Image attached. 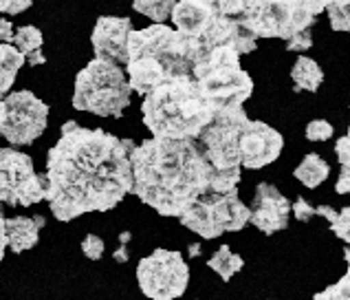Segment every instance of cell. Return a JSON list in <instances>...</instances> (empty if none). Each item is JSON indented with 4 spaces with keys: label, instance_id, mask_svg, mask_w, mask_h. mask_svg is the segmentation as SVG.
I'll use <instances>...</instances> for the list:
<instances>
[{
    "label": "cell",
    "instance_id": "cell-20",
    "mask_svg": "<svg viewBox=\"0 0 350 300\" xmlns=\"http://www.w3.org/2000/svg\"><path fill=\"white\" fill-rule=\"evenodd\" d=\"M207 267H212L214 272L223 278V281H229V278H232L234 274H238L240 269L245 267V261H243V256L234 254L229 245H223V247L216 249L212 258H209Z\"/></svg>",
    "mask_w": 350,
    "mask_h": 300
},
{
    "label": "cell",
    "instance_id": "cell-15",
    "mask_svg": "<svg viewBox=\"0 0 350 300\" xmlns=\"http://www.w3.org/2000/svg\"><path fill=\"white\" fill-rule=\"evenodd\" d=\"M216 16L218 14H214L201 0H176L172 14H170L178 34L196 40H201L205 36V32Z\"/></svg>",
    "mask_w": 350,
    "mask_h": 300
},
{
    "label": "cell",
    "instance_id": "cell-17",
    "mask_svg": "<svg viewBox=\"0 0 350 300\" xmlns=\"http://www.w3.org/2000/svg\"><path fill=\"white\" fill-rule=\"evenodd\" d=\"M291 77L295 82V91H308V93H315L324 82L322 68H319L315 60L306 55H299L295 60V64L291 68Z\"/></svg>",
    "mask_w": 350,
    "mask_h": 300
},
{
    "label": "cell",
    "instance_id": "cell-25",
    "mask_svg": "<svg viewBox=\"0 0 350 300\" xmlns=\"http://www.w3.org/2000/svg\"><path fill=\"white\" fill-rule=\"evenodd\" d=\"M203 5H207L214 14L238 20V16L243 14L247 0H201Z\"/></svg>",
    "mask_w": 350,
    "mask_h": 300
},
{
    "label": "cell",
    "instance_id": "cell-39",
    "mask_svg": "<svg viewBox=\"0 0 350 300\" xmlns=\"http://www.w3.org/2000/svg\"><path fill=\"white\" fill-rule=\"evenodd\" d=\"M201 249H203V247L198 245V243H192V245L187 247V254L192 256V258H194V256H201Z\"/></svg>",
    "mask_w": 350,
    "mask_h": 300
},
{
    "label": "cell",
    "instance_id": "cell-2",
    "mask_svg": "<svg viewBox=\"0 0 350 300\" xmlns=\"http://www.w3.org/2000/svg\"><path fill=\"white\" fill-rule=\"evenodd\" d=\"M130 192L163 216H178L214 188H236L240 168L216 170L196 139L152 137L130 150Z\"/></svg>",
    "mask_w": 350,
    "mask_h": 300
},
{
    "label": "cell",
    "instance_id": "cell-4",
    "mask_svg": "<svg viewBox=\"0 0 350 300\" xmlns=\"http://www.w3.org/2000/svg\"><path fill=\"white\" fill-rule=\"evenodd\" d=\"M201 51V40L178 34L163 23L137 32L133 29L128 36L126 60L130 91L146 95L165 79L192 75L194 58Z\"/></svg>",
    "mask_w": 350,
    "mask_h": 300
},
{
    "label": "cell",
    "instance_id": "cell-12",
    "mask_svg": "<svg viewBox=\"0 0 350 300\" xmlns=\"http://www.w3.org/2000/svg\"><path fill=\"white\" fill-rule=\"evenodd\" d=\"M5 122L0 126L3 135L14 146H29L44 133L49 122V106L31 91H16L5 97Z\"/></svg>",
    "mask_w": 350,
    "mask_h": 300
},
{
    "label": "cell",
    "instance_id": "cell-14",
    "mask_svg": "<svg viewBox=\"0 0 350 300\" xmlns=\"http://www.w3.org/2000/svg\"><path fill=\"white\" fill-rule=\"evenodd\" d=\"M130 32H133V23L128 18H115V16L99 18L91 38L97 58L111 60V62L117 64H126Z\"/></svg>",
    "mask_w": 350,
    "mask_h": 300
},
{
    "label": "cell",
    "instance_id": "cell-26",
    "mask_svg": "<svg viewBox=\"0 0 350 300\" xmlns=\"http://www.w3.org/2000/svg\"><path fill=\"white\" fill-rule=\"evenodd\" d=\"M313 300H350V274L346 272L342 276V281L326 287L324 292L315 294Z\"/></svg>",
    "mask_w": 350,
    "mask_h": 300
},
{
    "label": "cell",
    "instance_id": "cell-11",
    "mask_svg": "<svg viewBox=\"0 0 350 300\" xmlns=\"http://www.w3.org/2000/svg\"><path fill=\"white\" fill-rule=\"evenodd\" d=\"M44 199V179L36 173L31 157L16 148H0V203L36 205Z\"/></svg>",
    "mask_w": 350,
    "mask_h": 300
},
{
    "label": "cell",
    "instance_id": "cell-36",
    "mask_svg": "<svg viewBox=\"0 0 350 300\" xmlns=\"http://www.w3.org/2000/svg\"><path fill=\"white\" fill-rule=\"evenodd\" d=\"M12 40H14V25L9 20L0 18V42L12 45Z\"/></svg>",
    "mask_w": 350,
    "mask_h": 300
},
{
    "label": "cell",
    "instance_id": "cell-37",
    "mask_svg": "<svg viewBox=\"0 0 350 300\" xmlns=\"http://www.w3.org/2000/svg\"><path fill=\"white\" fill-rule=\"evenodd\" d=\"M25 62H27V64H31V66L44 64V62H46V58H44V53H42V49H36V51L27 53V55H25Z\"/></svg>",
    "mask_w": 350,
    "mask_h": 300
},
{
    "label": "cell",
    "instance_id": "cell-6",
    "mask_svg": "<svg viewBox=\"0 0 350 300\" xmlns=\"http://www.w3.org/2000/svg\"><path fill=\"white\" fill-rule=\"evenodd\" d=\"M192 77L216 111L243 106L254 93L252 75L243 71L240 55L229 45L203 47V51L194 58Z\"/></svg>",
    "mask_w": 350,
    "mask_h": 300
},
{
    "label": "cell",
    "instance_id": "cell-21",
    "mask_svg": "<svg viewBox=\"0 0 350 300\" xmlns=\"http://www.w3.org/2000/svg\"><path fill=\"white\" fill-rule=\"evenodd\" d=\"M315 214L324 216L328 223H331V229L335 232V236H339L342 241H350V208H344L342 214L335 212L331 205H319L315 208Z\"/></svg>",
    "mask_w": 350,
    "mask_h": 300
},
{
    "label": "cell",
    "instance_id": "cell-22",
    "mask_svg": "<svg viewBox=\"0 0 350 300\" xmlns=\"http://www.w3.org/2000/svg\"><path fill=\"white\" fill-rule=\"evenodd\" d=\"M176 5V0H133V7L139 14L148 16L154 23H163L170 18L172 9Z\"/></svg>",
    "mask_w": 350,
    "mask_h": 300
},
{
    "label": "cell",
    "instance_id": "cell-40",
    "mask_svg": "<svg viewBox=\"0 0 350 300\" xmlns=\"http://www.w3.org/2000/svg\"><path fill=\"white\" fill-rule=\"evenodd\" d=\"M5 113H7V108H5V99L0 97V126H3V122H5Z\"/></svg>",
    "mask_w": 350,
    "mask_h": 300
},
{
    "label": "cell",
    "instance_id": "cell-33",
    "mask_svg": "<svg viewBox=\"0 0 350 300\" xmlns=\"http://www.w3.org/2000/svg\"><path fill=\"white\" fill-rule=\"evenodd\" d=\"M335 155H337L339 164H342V166H350V139H348V135H344L342 139H337Z\"/></svg>",
    "mask_w": 350,
    "mask_h": 300
},
{
    "label": "cell",
    "instance_id": "cell-24",
    "mask_svg": "<svg viewBox=\"0 0 350 300\" xmlns=\"http://www.w3.org/2000/svg\"><path fill=\"white\" fill-rule=\"evenodd\" d=\"M331 27L335 32H348L350 29V0H331L326 7Z\"/></svg>",
    "mask_w": 350,
    "mask_h": 300
},
{
    "label": "cell",
    "instance_id": "cell-35",
    "mask_svg": "<svg viewBox=\"0 0 350 300\" xmlns=\"http://www.w3.org/2000/svg\"><path fill=\"white\" fill-rule=\"evenodd\" d=\"M350 166H342V175H339L337 184H335V192L337 195H348L350 190Z\"/></svg>",
    "mask_w": 350,
    "mask_h": 300
},
{
    "label": "cell",
    "instance_id": "cell-18",
    "mask_svg": "<svg viewBox=\"0 0 350 300\" xmlns=\"http://www.w3.org/2000/svg\"><path fill=\"white\" fill-rule=\"evenodd\" d=\"M25 64V55L18 51L16 47L0 42V97L14 86L18 71Z\"/></svg>",
    "mask_w": 350,
    "mask_h": 300
},
{
    "label": "cell",
    "instance_id": "cell-31",
    "mask_svg": "<svg viewBox=\"0 0 350 300\" xmlns=\"http://www.w3.org/2000/svg\"><path fill=\"white\" fill-rule=\"evenodd\" d=\"M31 7V0H0V12L9 16H18Z\"/></svg>",
    "mask_w": 350,
    "mask_h": 300
},
{
    "label": "cell",
    "instance_id": "cell-38",
    "mask_svg": "<svg viewBox=\"0 0 350 300\" xmlns=\"http://www.w3.org/2000/svg\"><path fill=\"white\" fill-rule=\"evenodd\" d=\"M5 247H7V234H5V216H3V210H0V261L5 256Z\"/></svg>",
    "mask_w": 350,
    "mask_h": 300
},
{
    "label": "cell",
    "instance_id": "cell-34",
    "mask_svg": "<svg viewBox=\"0 0 350 300\" xmlns=\"http://www.w3.org/2000/svg\"><path fill=\"white\" fill-rule=\"evenodd\" d=\"M130 232H122V236H119V247H117V252L113 254V258L117 263H128V258H130V252L126 249V243L130 241Z\"/></svg>",
    "mask_w": 350,
    "mask_h": 300
},
{
    "label": "cell",
    "instance_id": "cell-32",
    "mask_svg": "<svg viewBox=\"0 0 350 300\" xmlns=\"http://www.w3.org/2000/svg\"><path fill=\"white\" fill-rule=\"evenodd\" d=\"M291 212L295 214L297 221H311L315 216V208L308 201H304V199H297V201L291 205Z\"/></svg>",
    "mask_w": 350,
    "mask_h": 300
},
{
    "label": "cell",
    "instance_id": "cell-9",
    "mask_svg": "<svg viewBox=\"0 0 350 300\" xmlns=\"http://www.w3.org/2000/svg\"><path fill=\"white\" fill-rule=\"evenodd\" d=\"M249 34L258 38H282L306 32L315 23L293 0H247L243 14L236 20Z\"/></svg>",
    "mask_w": 350,
    "mask_h": 300
},
{
    "label": "cell",
    "instance_id": "cell-28",
    "mask_svg": "<svg viewBox=\"0 0 350 300\" xmlns=\"http://www.w3.org/2000/svg\"><path fill=\"white\" fill-rule=\"evenodd\" d=\"M104 241L99 238L97 234H86L84 236V241H82V252L86 258H91V261H99V258L104 256Z\"/></svg>",
    "mask_w": 350,
    "mask_h": 300
},
{
    "label": "cell",
    "instance_id": "cell-5",
    "mask_svg": "<svg viewBox=\"0 0 350 300\" xmlns=\"http://www.w3.org/2000/svg\"><path fill=\"white\" fill-rule=\"evenodd\" d=\"M216 113L192 75L165 79L144 95L142 104L148 131L163 139H196Z\"/></svg>",
    "mask_w": 350,
    "mask_h": 300
},
{
    "label": "cell",
    "instance_id": "cell-1",
    "mask_svg": "<svg viewBox=\"0 0 350 300\" xmlns=\"http://www.w3.org/2000/svg\"><path fill=\"white\" fill-rule=\"evenodd\" d=\"M130 139L77 122L62 126L59 142L49 150L44 199L57 221H73L86 212H108L130 192Z\"/></svg>",
    "mask_w": 350,
    "mask_h": 300
},
{
    "label": "cell",
    "instance_id": "cell-23",
    "mask_svg": "<svg viewBox=\"0 0 350 300\" xmlns=\"http://www.w3.org/2000/svg\"><path fill=\"white\" fill-rule=\"evenodd\" d=\"M12 45H14L23 55H27V53L36 51V49H42V34H40V29L33 27V25L20 27L18 32L14 34Z\"/></svg>",
    "mask_w": 350,
    "mask_h": 300
},
{
    "label": "cell",
    "instance_id": "cell-16",
    "mask_svg": "<svg viewBox=\"0 0 350 300\" xmlns=\"http://www.w3.org/2000/svg\"><path fill=\"white\" fill-rule=\"evenodd\" d=\"M44 227V216H12L5 218V234H7V247L16 254H23L31 249L38 238L40 229Z\"/></svg>",
    "mask_w": 350,
    "mask_h": 300
},
{
    "label": "cell",
    "instance_id": "cell-30",
    "mask_svg": "<svg viewBox=\"0 0 350 300\" xmlns=\"http://www.w3.org/2000/svg\"><path fill=\"white\" fill-rule=\"evenodd\" d=\"M293 3L302 9V12H306L308 16H319L322 12H326V7L331 0H293Z\"/></svg>",
    "mask_w": 350,
    "mask_h": 300
},
{
    "label": "cell",
    "instance_id": "cell-19",
    "mask_svg": "<svg viewBox=\"0 0 350 300\" xmlns=\"http://www.w3.org/2000/svg\"><path fill=\"white\" fill-rule=\"evenodd\" d=\"M328 175H331V168H328V164L324 162V159L315 153L306 155L302 159V164H299L293 173V177L297 179V182H302L306 188H317L319 184L326 182Z\"/></svg>",
    "mask_w": 350,
    "mask_h": 300
},
{
    "label": "cell",
    "instance_id": "cell-13",
    "mask_svg": "<svg viewBox=\"0 0 350 300\" xmlns=\"http://www.w3.org/2000/svg\"><path fill=\"white\" fill-rule=\"evenodd\" d=\"M288 214H291V203L271 184H258L254 205L249 210V221H252L260 232L275 234L282 232L288 225Z\"/></svg>",
    "mask_w": 350,
    "mask_h": 300
},
{
    "label": "cell",
    "instance_id": "cell-29",
    "mask_svg": "<svg viewBox=\"0 0 350 300\" xmlns=\"http://www.w3.org/2000/svg\"><path fill=\"white\" fill-rule=\"evenodd\" d=\"M313 47V36H311V32H299V34H295V36H291L286 40V49L288 51H295V53H299V51H306V49H311Z\"/></svg>",
    "mask_w": 350,
    "mask_h": 300
},
{
    "label": "cell",
    "instance_id": "cell-8",
    "mask_svg": "<svg viewBox=\"0 0 350 300\" xmlns=\"http://www.w3.org/2000/svg\"><path fill=\"white\" fill-rule=\"evenodd\" d=\"M181 225L203 238L238 232L249 223V208L240 201L238 188L207 190L185 212L178 214Z\"/></svg>",
    "mask_w": 350,
    "mask_h": 300
},
{
    "label": "cell",
    "instance_id": "cell-10",
    "mask_svg": "<svg viewBox=\"0 0 350 300\" xmlns=\"http://www.w3.org/2000/svg\"><path fill=\"white\" fill-rule=\"evenodd\" d=\"M137 281L150 300H176L185 294L189 267L181 252L159 247L137 265Z\"/></svg>",
    "mask_w": 350,
    "mask_h": 300
},
{
    "label": "cell",
    "instance_id": "cell-27",
    "mask_svg": "<svg viewBox=\"0 0 350 300\" xmlns=\"http://www.w3.org/2000/svg\"><path fill=\"white\" fill-rule=\"evenodd\" d=\"M333 137V126L326 119H313L311 124L306 126V139L308 142H326V139Z\"/></svg>",
    "mask_w": 350,
    "mask_h": 300
},
{
    "label": "cell",
    "instance_id": "cell-7",
    "mask_svg": "<svg viewBox=\"0 0 350 300\" xmlns=\"http://www.w3.org/2000/svg\"><path fill=\"white\" fill-rule=\"evenodd\" d=\"M130 84L117 62L95 58L75 79L73 106L99 117H122L130 106Z\"/></svg>",
    "mask_w": 350,
    "mask_h": 300
},
{
    "label": "cell",
    "instance_id": "cell-3",
    "mask_svg": "<svg viewBox=\"0 0 350 300\" xmlns=\"http://www.w3.org/2000/svg\"><path fill=\"white\" fill-rule=\"evenodd\" d=\"M196 142L216 170L265 168L275 162L284 146L275 128L265 122H252L240 106L218 111Z\"/></svg>",
    "mask_w": 350,
    "mask_h": 300
}]
</instances>
